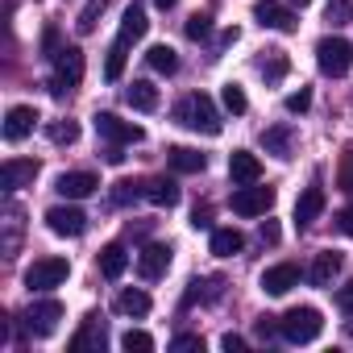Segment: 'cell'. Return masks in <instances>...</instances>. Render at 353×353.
Segmentation results:
<instances>
[{
	"label": "cell",
	"mask_w": 353,
	"mask_h": 353,
	"mask_svg": "<svg viewBox=\"0 0 353 353\" xmlns=\"http://www.w3.org/2000/svg\"><path fill=\"white\" fill-rule=\"evenodd\" d=\"M174 121L188 125V129H196V133H208V137H216V133H221V112H216V104H212L204 92L183 96V100H179V108H174Z\"/></svg>",
	"instance_id": "1"
},
{
	"label": "cell",
	"mask_w": 353,
	"mask_h": 353,
	"mask_svg": "<svg viewBox=\"0 0 353 353\" xmlns=\"http://www.w3.org/2000/svg\"><path fill=\"white\" fill-rule=\"evenodd\" d=\"M279 324H283V341H291V345H307V341H316V336L324 332V316H320V307H307V303L283 312Z\"/></svg>",
	"instance_id": "2"
},
{
	"label": "cell",
	"mask_w": 353,
	"mask_h": 353,
	"mask_svg": "<svg viewBox=\"0 0 353 353\" xmlns=\"http://www.w3.org/2000/svg\"><path fill=\"white\" fill-rule=\"evenodd\" d=\"M316 67H320V75H328V79L349 75V71H353V46H349L345 38H320V42H316Z\"/></svg>",
	"instance_id": "3"
},
{
	"label": "cell",
	"mask_w": 353,
	"mask_h": 353,
	"mask_svg": "<svg viewBox=\"0 0 353 353\" xmlns=\"http://www.w3.org/2000/svg\"><path fill=\"white\" fill-rule=\"evenodd\" d=\"M79 79H83V50H79V46H63V50L54 54V79H50V92L63 100V96H71V92L79 88Z\"/></svg>",
	"instance_id": "4"
},
{
	"label": "cell",
	"mask_w": 353,
	"mask_h": 353,
	"mask_svg": "<svg viewBox=\"0 0 353 353\" xmlns=\"http://www.w3.org/2000/svg\"><path fill=\"white\" fill-rule=\"evenodd\" d=\"M67 274H71V262L67 258H38L26 270V287L30 291H50V287H63Z\"/></svg>",
	"instance_id": "5"
},
{
	"label": "cell",
	"mask_w": 353,
	"mask_h": 353,
	"mask_svg": "<svg viewBox=\"0 0 353 353\" xmlns=\"http://www.w3.org/2000/svg\"><path fill=\"white\" fill-rule=\"evenodd\" d=\"M92 121H96V133H100L104 141H117V145H133V141H141V137H145V129H141V125L121 121L117 112H96Z\"/></svg>",
	"instance_id": "6"
},
{
	"label": "cell",
	"mask_w": 353,
	"mask_h": 353,
	"mask_svg": "<svg viewBox=\"0 0 353 353\" xmlns=\"http://www.w3.org/2000/svg\"><path fill=\"white\" fill-rule=\"evenodd\" d=\"M274 208V188H258V183H245L233 192V212L237 216H266Z\"/></svg>",
	"instance_id": "7"
},
{
	"label": "cell",
	"mask_w": 353,
	"mask_h": 353,
	"mask_svg": "<svg viewBox=\"0 0 353 353\" xmlns=\"http://www.w3.org/2000/svg\"><path fill=\"white\" fill-rule=\"evenodd\" d=\"M63 320V303L59 299H38L26 307V332L30 336H50Z\"/></svg>",
	"instance_id": "8"
},
{
	"label": "cell",
	"mask_w": 353,
	"mask_h": 353,
	"mask_svg": "<svg viewBox=\"0 0 353 353\" xmlns=\"http://www.w3.org/2000/svg\"><path fill=\"white\" fill-rule=\"evenodd\" d=\"M46 229H50L54 237H83L88 216H83L75 204H59V208H50V212H46Z\"/></svg>",
	"instance_id": "9"
},
{
	"label": "cell",
	"mask_w": 353,
	"mask_h": 353,
	"mask_svg": "<svg viewBox=\"0 0 353 353\" xmlns=\"http://www.w3.org/2000/svg\"><path fill=\"white\" fill-rule=\"evenodd\" d=\"M254 17H258V26L279 30V34H295V30H299L295 13H291L287 5H279V0H258V5H254Z\"/></svg>",
	"instance_id": "10"
},
{
	"label": "cell",
	"mask_w": 353,
	"mask_h": 353,
	"mask_svg": "<svg viewBox=\"0 0 353 353\" xmlns=\"http://www.w3.org/2000/svg\"><path fill=\"white\" fill-rule=\"evenodd\" d=\"M100 188V179L92 170H67V174H59L54 179V192L63 196V200H83V196H92Z\"/></svg>",
	"instance_id": "11"
},
{
	"label": "cell",
	"mask_w": 353,
	"mask_h": 353,
	"mask_svg": "<svg viewBox=\"0 0 353 353\" xmlns=\"http://www.w3.org/2000/svg\"><path fill=\"white\" fill-rule=\"evenodd\" d=\"M38 179V162L34 158H9L0 166V188L5 192H17V188H30Z\"/></svg>",
	"instance_id": "12"
},
{
	"label": "cell",
	"mask_w": 353,
	"mask_h": 353,
	"mask_svg": "<svg viewBox=\"0 0 353 353\" xmlns=\"http://www.w3.org/2000/svg\"><path fill=\"white\" fill-rule=\"evenodd\" d=\"M170 245H145L141 254H137V274L145 279V283H158L166 270H170Z\"/></svg>",
	"instance_id": "13"
},
{
	"label": "cell",
	"mask_w": 353,
	"mask_h": 353,
	"mask_svg": "<svg viewBox=\"0 0 353 353\" xmlns=\"http://www.w3.org/2000/svg\"><path fill=\"white\" fill-rule=\"evenodd\" d=\"M34 125H38V108L13 104V108L5 112V141H26V137L34 133Z\"/></svg>",
	"instance_id": "14"
},
{
	"label": "cell",
	"mask_w": 353,
	"mask_h": 353,
	"mask_svg": "<svg viewBox=\"0 0 353 353\" xmlns=\"http://www.w3.org/2000/svg\"><path fill=\"white\" fill-rule=\"evenodd\" d=\"M291 287H299V266L295 262H279V266L262 270V291L266 295H287Z\"/></svg>",
	"instance_id": "15"
},
{
	"label": "cell",
	"mask_w": 353,
	"mask_h": 353,
	"mask_svg": "<svg viewBox=\"0 0 353 353\" xmlns=\"http://www.w3.org/2000/svg\"><path fill=\"white\" fill-rule=\"evenodd\" d=\"M262 150L287 162V158L295 154V129H291V125H270V129H262Z\"/></svg>",
	"instance_id": "16"
},
{
	"label": "cell",
	"mask_w": 353,
	"mask_h": 353,
	"mask_svg": "<svg viewBox=\"0 0 353 353\" xmlns=\"http://www.w3.org/2000/svg\"><path fill=\"white\" fill-rule=\"evenodd\" d=\"M145 30H150V21H145V5H133L125 9V17H121V34H117V42H125V46H133V42H141L145 38Z\"/></svg>",
	"instance_id": "17"
},
{
	"label": "cell",
	"mask_w": 353,
	"mask_h": 353,
	"mask_svg": "<svg viewBox=\"0 0 353 353\" xmlns=\"http://www.w3.org/2000/svg\"><path fill=\"white\" fill-rule=\"evenodd\" d=\"M229 174H233V183H258L262 179V162L250 150H233L229 154Z\"/></svg>",
	"instance_id": "18"
},
{
	"label": "cell",
	"mask_w": 353,
	"mask_h": 353,
	"mask_svg": "<svg viewBox=\"0 0 353 353\" xmlns=\"http://www.w3.org/2000/svg\"><path fill=\"white\" fill-rule=\"evenodd\" d=\"M341 266H345V258H341L336 250H324V254H316V262H312L307 279H312L316 287H332V279L341 274Z\"/></svg>",
	"instance_id": "19"
},
{
	"label": "cell",
	"mask_w": 353,
	"mask_h": 353,
	"mask_svg": "<svg viewBox=\"0 0 353 353\" xmlns=\"http://www.w3.org/2000/svg\"><path fill=\"white\" fill-rule=\"evenodd\" d=\"M320 212H324V192H320V188H303L299 200H295V225L307 229Z\"/></svg>",
	"instance_id": "20"
},
{
	"label": "cell",
	"mask_w": 353,
	"mask_h": 353,
	"mask_svg": "<svg viewBox=\"0 0 353 353\" xmlns=\"http://www.w3.org/2000/svg\"><path fill=\"white\" fill-rule=\"evenodd\" d=\"M166 158H170V166L179 170V174H200V170L208 166V158H204L200 150H192V145H170Z\"/></svg>",
	"instance_id": "21"
},
{
	"label": "cell",
	"mask_w": 353,
	"mask_h": 353,
	"mask_svg": "<svg viewBox=\"0 0 353 353\" xmlns=\"http://www.w3.org/2000/svg\"><path fill=\"white\" fill-rule=\"evenodd\" d=\"M125 100H129V108H137V112H154V108H158V88H154L150 79H133V83L125 88Z\"/></svg>",
	"instance_id": "22"
},
{
	"label": "cell",
	"mask_w": 353,
	"mask_h": 353,
	"mask_svg": "<svg viewBox=\"0 0 353 353\" xmlns=\"http://www.w3.org/2000/svg\"><path fill=\"white\" fill-rule=\"evenodd\" d=\"M145 200L154 208H174V204H179V183H174V179H150L145 183Z\"/></svg>",
	"instance_id": "23"
},
{
	"label": "cell",
	"mask_w": 353,
	"mask_h": 353,
	"mask_svg": "<svg viewBox=\"0 0 353 353\" xmlns=\"http://www.w3.org/2000/svg\"><path fill=\"white\" fill-rule=\"evenodd\" d=\"M125 270H129V254H125V245H104V250H100V274L117 283Z\"/></svg>",
	"instance_id": "24"
},
{
	"label": "cell",
	"mask_w": 353,
	"mask_h": 353,
	"mask_svg": "<svg viewBox=\"0 0 353 353\" xmlns=\"http://www.w3.org/2000/svg\"><path fill=\"white\" fill-rule=\"evenodd\" d=\"M216 258H233V254H241L245 250V237L237 233V229H212V245H208Z\"/></svg>",
	"instance_id": "25"
},
{
	"label": "cell",
	"mask_w": 353,
	"mask_h": 353,
	"mask_svg": "<svg viewBox=\"0 0 353 353\" xmlns=\"http://www.w3.org/2000/svg\"><path fill=\"white\" fill-rule=\"evenodd\" d=\"M112 307H117L121 316H145V312H150V295H145L141 287H125Z\"/></svg>",
	"instance_id": "26"
},
{
	"label": "cell",
	"mask_w": 353,
	"mask_h": 353,
	"mask_svg": "<svg viewBox=\"0 0 353 353\" xmlns=\"http://www.w3.org/2000/svg\"><path fill=\"white\" fill-rule=\"evenodd\" d=\"M88 345H96V349L104 345V324H100L96 316H88V320H83V328L71 336V353H79V349H88Z\"/></svg>",
	"instance_id": "27"
},
{
	"label": "cell",
	"mask_w": 353,
	"mask_h": 353,
	"mask_svg": "<svg viewBox=\"0 0 353 353\" xmlns=\"http://www.w3.org/2000/svg\"><path fill=\"white\" fill-rule=\"evenodd\" d=\"M221 287H225V279H196L192 291L183 295V303H212V299H221Z\"/></svg>",
	"instance_id": "28"
},
{
	"label": "cell",
	"mask_w": 353,
	"mask_h": 353,
	"mask_svg": "<svg viewBox=\"0 0 353 353\" xmlns=\"http://www.w3.org/2000/svg\"><path fill=\"white\" fill-rule=\"evenodd\" d=\"M145 63H150V67H154L158 75H174V71H179V54H174L170 46H150Z\"/></svg>",
	"instance_id": "29"
},
{
	"label": "cell",
	"mask_w": 353,
	"mask_h": 353,
	"mask_svg": "<svg viewBox=\"0 0 353 353\" xmlns=\"http://www.w3.org/2000/svg\"><path fill=\"white\" fill-rule=\"evenodd\" d=\"M258 71L266 75V83H279V79L287 75V54H283V50H266V59H262Z\"/></svg>",
	"instance_id": "30"
},
{
	"label": "cell",
	"mask_w": 353,
	"mask_h": 353,
	"mask_svg": "<svg viewBox=\"0 0 353 353\" xmlns=\"http://www.w3.org/2000/svg\"><path fill=\"white\" fill-rule=\"evenodd\" d=\"M125 59H129V46L125 42H112V50H108V63H104V79L112 83V79H121V71H125Z\"/></svg>",
	"instance_id": "31"
},
{
	"label": "cell",
	"mask_w": 353,
	"mask_h": 353,
	"mask_svg": "<svg viewBox=\"0 0 353 353\" xmlns=\"http://www.w3.org/2000/svg\"><path fill=\"white\" fill-rule=\"evenodd\" d=\"M46 137L54 145H71V141H79V125L75 121H54V125H46Z\"/></svg>",
	"instance_id": "32"
},
{
	"label": "cell",
	"mask_w": 353,
	"mask_h": 353,
	"mask_svg": "<svg viewBox=\"0 0 353 353\" xmlns=\"http://www.w3.org/2000/svg\"><path fill=\"white\" fill-rule=\"evenodd\" d=\"M145 196V183H129V179H121V183H112V204H133V200H141Z\"/></svg>",
	"instance_id": "33"
},
{
	"label": "cell",
	"mask_w": 353,
	"mask_h": 353,
	"mask_svg": "<svg viewBox=\"0 0 353 353\" xmlns=\"http://www.w3.org/2000/svg\"><path fill=\"white\" fill-rule=\"evenodd\" d=\"M104 5H108V0H88L83 13L75 17V30H79V34H92V30H96V17L104 13Z\"/></svg>",
	"instance_id": "34"
},
{
	"label": "cell",
	"mask_w": 353,
	"mask_h": 353,
	"mask_svg": "<svg viewBox=\"0 0 353 353\" xmlns=\"http://www.w3.org/2000/svg\"><path fill=\"white\" fill-rule=\"evenodd\" d=\"M221 100H225V108H229L233 117H241V112L250 108V100H245V92H241V83H225V92H221Z\"/></svg>",
	"instance_id": "35"
},
{
	"label": "cell",
	"mask_w": 353,
	"mask_h": 353,
	"mask_svg": "<svg viewBox=\"0 0 353 353\" xmlns=\"http://www.w3.org/2000/svg\"><path fill=\"white\" fill-rule=\"evenodd\" d=\"M121 349H129V353H150V349H154V336L141 332V328H129V332L121 336Z\"/></svg>",
	"instance_id": "36"
},
{
	"label": "cell",
	"mask_w": 353,
	"mask_h": 353,
	"mask_svg": "<svg viewBox=\"0 0 353 353\" xmlns=\"http://www.w3.org/2000/svg\"><path fill=\"white\" fill-rule=\"evenodd\" d=\"M254 336L270 345V341H279V336H283V324H279L274 316H258V320H254Z\"/></svg>",
	"instance_id": "37"
},
{
	"label": "cell",
	"mask_w": 353,
	"mask_h": 353,
	"mask_svg": "<svg viewBox=\"0 0 353 353\" xmlns=\"http://www.w3.org/2000/svg\"><path fill=\"white\" fill-rule=\"evenodd\" d=\"M208 34H212V17H208V13L188 17V38H192V42H204Z\"/></svg>",
	"instance_id": "38"
},
{
	"label": "cell",
	"mask_w": 353,
	"mask_h": 353,
	"mask_svg": "<svg viewBox=\"0 0 353 353\" xmlns=\"http://www.w3.org/2000/svg\"><path fill=\"white\" fill-rule=\"evenodd\" d=\"M204 353V336H196V332H183V336H174L170 341V353Z\"/></svg>",
	"instance_id": "39"
},
{
	"label": "cell",
	"mask_w": 353,
	"mask_h": 353,
	"mask_svg": "<svg viewBox=\"0 0 353 353\" xmlns=\"http://www.w3.org/2000/svg\"><path fill=\"white\" fill-rule=\"evenodd\" d=\"M307 108H312V92H307V88H299V92H291V96H287V112H295V117H299V112H307Z\"/></svg>",
	"instance_id": "40"
},
{
	"label": "cell",
	"mask_w": 353,
	"mask_h": 353,
	"mask_svg": "<svg viewBox=\"0 0 353 353\" xmlns=\"http://www.w3.org/2000/svg\"><path fill=\"white\" fill-rule=\"evenodd\" d=\"M336 307H341L345 316H353V279H349L345 287H336Z\"/></svg>",
	"instance_id": "41"
},
{
	"label": "cell",
	"mask_w": 353,
	"mask_h": 353,
	"mask_svg": "<svg viewBox=\"0 0 353 353\" xmlns=\"http://www.w3.org/2000/svg\"><path fill=\"white\" fill-rule=\"evenodd\" d=\"M349 13H353L349 0H332V5H328V21H345Z\"/></svg>",
	"instance_id": "42"
},
{
	"label": "cell",
	"mask_w": 353,
	"mask_h": 353,
	"mask_svg": "<svg viewBox=\"0 0 353 353\" xmlns=\"http://www.w3.org/2000/svg\"><path fill=\"white\" fill-rule=\"evenodd\" d=\"M341 188L345 192H353V150L345 154V162H341Z\"/></svg>",
	"instance_id": "43"
},
{
	"label": "cell",
	"mask_w": 353,
	"mask_h": 353,
	"mask_svg": "<svg viewBox=\"0 0 353 353\" xmlns=\"http://www.w3.org/2000/svg\"><path fill=\"white\" fill-rule=\"evenodd\" d=\"M221 349H229V353H241V349H245V341H241L237 332H225V336H221Z\"/></svg>",
	"instance_id": "44"
},
{
	"label": "cell",
	"mask_w": 353,
	"mask_h": 353,
	"mask_svg": "<svg viewBox=\"0 0 353 353\" xmlns=\"http://www.w3.org/2000/svg\"><path fill=\"white\" fill-rule=\"evenodd\" d=\"M336 229H341L345 237H353V208H345V212H336Z\"/></svg>",
	"instance_id": "45"
},
{
	"label": "cell",
	"mask_w": 353,
	"mask_h": 353,
	"mask_svg": "<svg viewBox=\"0 0 353 353\" xmlns=\"http://www.w3.org/2000/svg\"><path fill=\"white\" fill-rule=\"evenodd\" d=\"M192 229H212V216H208V208H196V212H192Z\"/></svg>",
	"instance_id": "46"
},
{
	"label": "cell",
	"mask_w": 353,
	"mask_h": 353,
	"mask_svg": "<svg viewBox=\"0 0 353 353\" xmlns=\"http://www.w3.org/2000/svg\"><path fill=\"white\" fill-rule=\"evenodd\" d=\"M104 162H112V166H121V162H125V154H121V145H117V141L104 150Z\"/></svg>",
	"instance_id": "47"
},
{
	"label": "cell",
	"mask_w": 353,
	"mask_h": 353,
	"mask_svg": "<svg viewBox=\"0 0 353 353\" xmlns=\"http://www.w3.org/2000/svg\"><path fill=\"white\" fill-rule=\"evenodd\" d=\"M262 241H266V245H274V241H279V225H274V221H266V225H262Z\"/></svg>",
	"instance_id": "48"
},
{
	"label": "cell",
	"mask_w": 353,
	"mask_h": 353,
	"mask_svg": "<svg viewBox=\"0 0 353 353\" xmlns=\"http://www.w3.org/2000/svg\"><path fill=\"white\" fill-rule=\"evenodd\" d=\"M312 5V0H291V9H307Z\"/></svg>",
	"instance_id": "49"
},
{
	"label": "cell",
	"mask_w": 353,
	"mask_h": 353,
	"mask_svg": "<svg viewBox=\"0 0 353 353\" xmlns=\"http://www.w3.org/2000/svg\"><path fill=\"white\" fill-rule=\"evenodd\" d=\"M154 5H158V9H174V0H154Z\"/></svg>",
	"instance_id": "50"
}]
</instances>
